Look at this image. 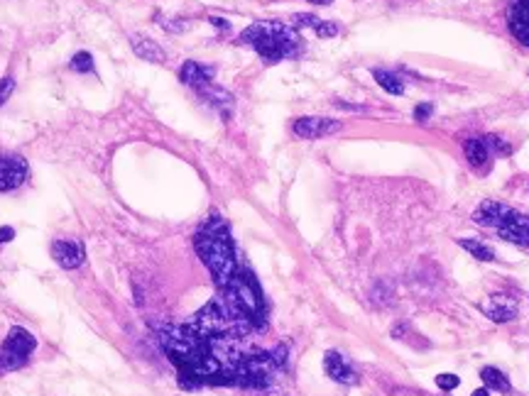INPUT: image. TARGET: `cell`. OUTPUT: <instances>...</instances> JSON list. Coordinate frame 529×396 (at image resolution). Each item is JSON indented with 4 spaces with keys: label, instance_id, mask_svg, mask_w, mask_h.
Here are the masks:
<instances>
[{
    "label": "cell",
    "instance_id": "1",
    "mask_svg": "<svg viewBox=\"0 0 529 396\" xmlns=\"http://www.w3.org/2000/svg\"><path fill=\"white\" fill-rule=\"evenodd\" d=\"M194 248L213 274L218 289L228 286V281L238 274V262H235V248L233 240H230L228 225L220 220V215H211L201 225V230L194 238Z\"/></svg>",
    "mask_w": 529,
    "mask_h": 396
},
{
    "label": "cell",
    "instance_id": "2",
    "mask_svg": "<svg viewBox=\"0 0 529 396\" xmlns=\"http://www.w3.org/2000/svg\"><path fill=\"white\" fill-rule=\"evenodd\" d=\"M240 42L258 51L267 64L299 54V34L282 23H253L240 32Z\"/></svg>",
    "mask_w": 529,
    "mask_h": 396
},
{
    "label": "cell",
    "instance_id": "3",
    "mask_svg": "<svg viewBox=\"0 0 529 396\" xmlns=\"http://www.w3.org/2000/svg\"><path fill=\"white\" fill-rule=\"evenodd\" d=\"M220 291H223V298L228 301V306L233 311H238L250 326H260L265 321V301L263 294H260L258 281L253 279L250 272L238 269V274Z\"/></svg>",
    "mask_w": 529,
    "mask_h": 396
},
{
    "label": "cell",
    "instance_id": "4",
    "mask_svg": "<svg viewBox=\"0 0 529 396\" xmlns=\"http://www.w3.org/2000/svg\"><path fill=\"white\" fill-rule=\"evenodd\" d=\"M275 357L267 352H248L243 355L238 364V374H235V384H243V387H267L275 374Z\"/></svg>",
    "mask_w": 529,
    "mask_h": 396
},
{
    "label": "cell",
    "instance_id": "5",
    "mask_svg": "<svg viewBox=\"0 0 529 396\" xmlns=\"http://www.w3.org/2000/svg\"><path fill=\"white\" fill-rule=\"evenodd\" d=\"M35 336H30V331L15 326L10 328L8 338H5L3 347H0V367L3 369H20L27 364L30 352L35 350Z\"/></svg>",
    "mask_w": 529,
    "mask_h": 396
},
{
    "label": "cell",
    "instance_id": "6",
    "mask_svg": "<svg viewBox=\"0 0 529 396\" xmlns=\"http://www.w3.org/2000/svg\"><path fill=\"white\" fill-rule=\"evenodd\" d=\"M27 162L20 154H0V193L15 191L27 179Z\"/></svg>",
    "mask_w": 529,
    "mask_h": 396
},
{
    "label": "cell",
    "instance_id": "7",
    "mask_svg": "<svg viewBox=\"0 0 529 396\" xmlns=\"http://www.w3.org/2000/svg\"><path fill=\"white\" fill-rule=\"evenodd\" d=\"M341 122L338 120H331V117H297L294 125H292V130H294L297 137H304V140H318V137H328V135H336L338 130H341Z\"/></svg>",
    "mask_w": 529,
    "mask_h": 396
},
{
    "label": "cell",
    "instance_id": "8",
    "mask_svg": "<svg viewBox=\"0 0 529 396\" xmlns=\"http://www.w3.org/2000/svg\"><path fill=\"white\" fill-rule=\"evenodd\" d=\"M323 372H326L333 382L346 384V387L358 384V372L351 367V362H348L341 352H336V350H328V352L323 355Z\"/></svg>",
    "mask_w": 529,
    "mask_h": 396
},
{
    "label": "cell",
    "instance_id": "9",
    "mask_svg": "<svg viewBox=\"0 0 529 396\" xmlns=\"http://www.w3.org/2000/svg\"><path fill=\"white\" fill-rule=\"evenodd\" d=\"M502 240L507 243H515L520 248H529V215L517 213V210H510V215L505 218V223L497 228Z\"/></svg>",
    "mask_w": 529,
    "mask_h": 396
},
{
    "label": "cell",
    "instance_id": "10",
    "mask_svg": "<svg viewBox=\"0 0 529 396\" xmlns=\"http://www.w3.org/2000/svg\"><path fill=\"white\" fill-rule=\"evenodd\" d=\"M483 313H485V316L490 318V321H495V323H510V321H515V318H517L520 306H517V301L512 296L492 294L485 303H483Z\"/></svg>",
    "mask_w": 529,
    "mask_h": 396
},
{
    "label": "cell",
    "instance_id": "11",
    "mask_svg": "<svg viewBox=\"0 0 529 396\" xmlns=\"http://www.w3.org/2000/svg\"><path fill=\"white\" fill-rule=\"evenodd\" d=\"M507 25L510 32L520 39L525 47H529V3L527 0H512L507 8Z\"/></svg>",
    "mask_w": 529,
    "mask_h": 396
},
{
    "label": "cell",
    "instance_id": "12",
    "mask_svg": "<svg viewBox=\"0 0 529 396\" xmlns=\"http://www.w3.org/2000/svg\"><path fill=\"white\" fill-rule=\"evenodd\" d=\"M510 205L500 203V200H483L480 205L475 208L473 220L483 228H500L505 223V218L510 215Z\"/></svg>",
    "mask_w": 529,
    "mask_h": 396
},
{
    "label": "cell",
    "instance_id": "13",
    "mask_svg": "<svg viewBox=\"0 0 529 396\" xmlns=\"http://www.w3.org/2000/svg\"><path fill=\"white\" fill-rule=\"evenodd\" d=\"M52 257L64 269H76L84 264V248L74 240H56L52 245Z\"/></svg>",
    "mask_w": 529,
    "mask_h": 396
},
{
    "label": "cell",
    "instance_id": "14",
    "mask_svg": "<svg viewBox=\"0 0 529 396\" xmlns=\"http://www.w3.org/2000/svg\"><path fill=\"white\" fill-rule=\"evenodd\" d=\"M179 76H182V81L187 86H192V89L201 91V89H206V86L211 84L213 69H206V66L197 64V61H184V66H182V71H179Z\"/></svg>",
    "mask_w": 529,
    "mask_h": 396
},
{
    "label": "cell",
    "instance_id": "15",
    "mask_svg": "<svg viewBox=\"0 0 529 396\" xmlns=\"http://www.w3.org/2000/svg\"><path fill=\"white\" fill-rule=\"evenodd\" d=\"M130 47L135 51L140 59L145 61H155V64H162L164 59H167V54H164V49L159 47L157 42H152L150 37H145V34H130Z\"/></svg>",
    "mask_w": 529,
    "mask_h": 396
},
{
    "label": "cell",
    "instance_id": "16",
    "mask_svg": "<svg viewBox=\"0 0 529 396\" xmlns=\"http://www.w3.org/2000/svg\"><path fill=\"white\" fill-rule=\"evenodd\" d=\"M463 152H466V159L471 162V167L480 169L483 164L490 159V149L485 145V137H468L463 145Z\"/></svg>",
    "mask_w": 529,
    "mask_h": 396
},
{
    "label": "cell",
    "instance_id": "17",
    "mask_svg": "<svg viewBox=\"0 0 529 396\" xmlns=\"http://www.w3.org/2000/svg\"><path fill=\"white\" fill-rule=\"evenodd\" d=\"M480 379L485 382V389H492V392L507 394L512 389V384H510V379H507V374H502L500 369H495V367H483L480 369Z\"/></svg>",
    "mask_w": 529,
    "mask_h": 396
},
{
    "label": "cell",
    "instance_id": "18",
    "mask_svg": "<svg viewBox=\"0 0 529 396\" xmlns=\"http://www.w3.org/2000/svg\"><path fill=\"white\" fill-rule=\"evenodd\" d=\"M373 76H375V81H378V84L387 91V94H392V96H402L404 94V81L399 79L397 74H392V71L373 69Z\"/></svg>",
    "mask_w": 529,
    "mask_h": 396
},
{
    "label": "cell",
    "instance_id": "19",
    "mask_svg": "<svg viewBox=\"0 0 529 396\" xmlns=\"http://www.w3.org/2000/svg\"><path fill=\"white\" fill-rule=\"evenodd\" d=\"M459 245L466 252H471V255H473L475 260H480V262H492V260H495V252L487 248V245H483L480 240H461Z\"/></svg>",
    "mask_w": 529,
    "mask_h": 396
},
{
    "label": "cell",
    "instance_id": "20",
    "mask_svg": "<svg viewBox=\"0 0 529 396\" xmlns=\"http://www.w3.org/2000/svg\"><path fill=\"white\" fill-rule=\"evenodd\" d=\"M71 69L79 71V74H89V71H94V56L89 51H79L71 59Z\"/></svg>",
    "mask_w": 529,
    "mask_h": 396
},
{
    "label": "cell",
    "instance_id": "21",
    "mask_svg": "<svg viewBox=\"0 0 529 396\" xmlns=\"http://www.w3.org/2000/svg\"><path fill=\"white\" fill-rule=\"evenodd\" d=\"M459 384H461V379L456 377V374H439V377H436V387H439L441 392H454Z\"/></svg>",
    "mask_w": 529,
    "mask_h": 396
},
{
    "label": "cell",
    "instance_id": "22",
    "mask_svg": "<svg viewBox=\"0 0 529 396\" xmlns=\"http://www.w3.org/2000/svg\"><path fill=\"white\" fill-rule=\"evenodd\" d=\"M292 20H294L297 27H311V30H316L318 25H321V20L314 18V15H306V13H297Z\"/></svg>",
    "mask_w": 529,
    "mask_h": 396
},
{
    "label": "cell",
    "instance_id": "23",
    "mask_svg": "<svg viewBox=\"0 0 529 396\" xmlns=\"http://www.w3.org/2000/svg\"><path fill=\"white\" fill-rule=\"evenodd\" d=\"M15 91V79L13 76H5V79H0V108H3V103L13 96Z\"/></svg>",
    "mask_w": 529,
    "mask_h": 396
},
{
    "label": "cell",
    "instance_id": "24",
    "mask_svg": "<svg viewBox=\"0 0 529 396\" xmlns=\"http://www.w3.org/2000/svg\"><path fill=\"white\" fill-rule=\"evenodd\" d=\"M485 145H487V149H497L500 154H510L512 152V147L507 145V142H502V137H497V135L485 137Z\"/></svg>",
    "mask_w": 529,
    "mask_h": 396
},
{
    "label": "cell",
    "instance_id": "25",
    "mask_svg": "<svg viewBox=\"0 0 529 396\" xmlns=\"http://www.w3.org/2000/svg\"><path fill=\"white\" fill-rule=\"evenodd\" d=\"M316 34H318V37H336L338 25L336 23H323V20H321V25L316 27Z\"/></svg>",
    "mask_w": 529,
    "mask_h": 396
},
{
    "label": "cell",
    "instance_id": "26",
    "mask_svg": "<svg viewBox=\"0 0 529 396\" xmlns=\"http://www.w3.org/2000/svg\"><path fill=\"white\" fill-rule=\"evenodd\" d=\"M390 396H429V394L419 392V389H409V387H392L390 389Z\"/></svg>",
    "mask_w": 529,
    "mask_h": 396
},
{
    "label": "cell",
    "instance_id": "27",
    "mask_svg": "<svg viewBox=\"0 0 529 396\" xmlns=\"http://www.w3.org/2000/svg\"><path fill=\"white\" fill-rule=\"evenodd\" d=\"M429 113H431V106L429 103H424V106H419L417 110H414V117H417L419 122H424L426 117H429Z\"/></svg>",
    "mask_w": 529,
    "mask_h": 396
},
{
    "label": "cell",
    "instance_id": "28",
    "mask_svg": "<svg viewBox=\"0 0 529 396\" xmlns=\"http://www.w3.org/2000/svg\"><path fill=\"white\" fill-rule=\"evenodd\" d=\"M13 238H15V230L8 228V225H3V228H0V245H3V243H10Z\"/></svg>",
    "mask_w": 529,
    "mask_h": 396
},
{
    "label": "cell",
    "instance_id": "29",
    "mask_svg": "<svg viewBox=\"0 0 529 396\" xmlns=\"http://www.w3.org/2000/svg\"><path fill=\"white\" fill-rule=\"evenodd\" d=\"M211 23L216 25V27H223V30H228V25H225V20H220V18H211Z\"/></svg>",
    "mask_w": 529,
    "mask_h": 396
},
{
    "label": "cell",
    "instance_id": "30",
    "mask_svg": "<svg viewBox=\"0 0 529 396\" xmlns=\"http://www.w3.org/2000/svg\"><path fill=\"white\" fill-rule=\"evenodd\" d=\"M473 396H490V394H487V389H475Z\"/></svg>",
    "mask_w": 529,
    "mask_h": 396
},
{
    "label": "cell",
    "instance_id": "31",
    "mask_svg": "<svg viewBox=\"0 0 529 396\" xmlns=\"http://www.w3.org/2000/svg\"><path fill=\"white\" fill-rule=\"evenodd\" d=\"M309 3H316V5H328L331 0H309Z\"/></svg>",
    "mask_w": 529,
    "mask_h": 396
},
{
    "label": "cell",
    "instance_id": "32",
    "mask_svg": "<svg viewBox=\"0 0 529 396\" xmlns=\"http://www.w3.org/2000/svg\"><path fill=\"white\" fill-rule=\"evenodd\" d=\"M527 3H529V0H527Z\"/></svg>",
    "mask_w": 529,
    "mask_h": 396
}]
</instances>
